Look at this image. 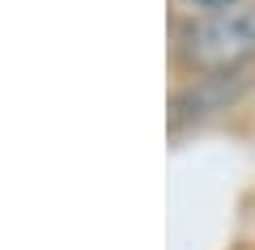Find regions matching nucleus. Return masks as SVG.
<instances>
[{
	"mask_svg": "<svg viewBox=\"0 0 255 250\" xmlns=\"http://www.w3.org/2000/svg\"><path fill=\"white\" fill-rule=\"evenodd\" d=\"M243 93V77H191V85H183L170 98V132H183L187 123L230 110Z\"/></svg>",
	"mask_w": 255,
	"mask_h": 250,
	"instance_id": "nucleus-2",
	"label": "nucleus"
},
{
	"mask_svg": "<svg viewBox=\"0 0 255 250\" xmlns=\"http://www.w3.org/2000/svg\"><path fill=\"white\" fill-rule=\"evenodd\" d=\"M196 9H204V13H221V9H234V4H243V0H191Z\"/></svg>",
	"mask_w": 255,
	"mask_h": 250,
	"instance_id": "nucleus-3",
	"label": "nucleus"
},
{
	"mask_svg": "<svg viewBox=\"0 0 255 250\" xmlns=\"http://www.w3.org/2000/svg\"><path fill=\"white\" fill-rule=\"evenodd\" d=\"M174 55L191 77H243L255 60V0L183 21L174 34Z\"/></svg>",
	"mask_w": 255,
	"mask_h": 250,
	"instance_id": "nucleus-1",
	"label": "nucleus"
}]
</instances>
